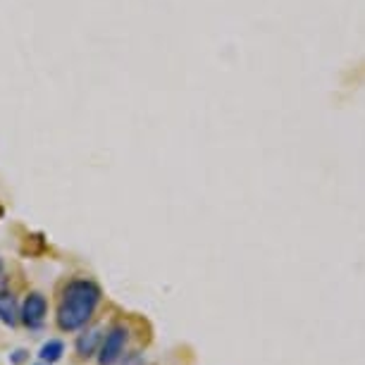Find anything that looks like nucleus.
Instances as JSON below:
<instances>
[{
    "label": "nucleus",
    "instance_id": "nucleus-1",
    "mask_svg": "<svg viewBox=\"0 0 365 365\" xmlns=\"http://www.w3.org/2000/svg\"><path fill=\"white\" fill-rule=\"evenodd\" d=\"M101 301V289L91 279H74L65 287L58 308V325L72 332L84 327Z\"/></svg>",
    "mask_w": 365,
    "mask_h": 365
},
{
    "label": "nucleus",
    "instance_id": "nucleus-2",
    "mask_svg": "<svg viewBox=\"0 0 365 365\" xmlns=\"http://www.w3.org/2000/svg\"><path fill=\"white\" fill-rule=\"evenodd\" d=\"M125 344H127L125 327L110 329V334L103 339V346H101V365H115L117 358H120L122 351H125Z\"/></svg>",
    "mask_w": 365,
    "mask_h": 365
},
{
    "label": "nucleus",
    "instance_id": "nucleus-3",
    "mask_svg": "<svg viewBox=\"0 0 365 365\" xmlns=\"http://www.w3.org/2000/svg\"><path fill=\"white\" fill-rule=\"evenodd\" d=\"M46 313H48V303H46V296L43 294H38V292H34L29 294L24 299V306H22V320H24V325H29V327H41L43 325V320H46Z\"/></svg>",
    "mask_w": 365,
    "mask_h": 365
},
{
    "label": "nucleus",
    "instance_id": "nucleus-4",
    "mask_svg": "<svg viewBox=\"0 0 365 365\" xmlns=\"http://www.w3.org/2000/svg\"><path fill=\"white\" fill-rule=\"evenodd\" d=\"M63 354H65V344L58 341V339H51V341H46L43 346H41L38 358L46 365H53V363H58L60 358H63Z\"/></svg>",
    "mask_w": 365,
    "mask_h": 365
},
{
    "label": "nucleus",
    "instance_id": "nucleus-5",
    "mask_svg": "<svg viewBox=\"0 0 365 365\" xmlns=\"http://www.w3.org/2000/svg\"><path fill=\"white\" fill-rule=\"evenodd\" d=\"M0 320L8 322L10 327L17 325L19 313H17V303L10 294H0Z\"/></svg>",
    "mask_w": 365,
    "mask_h": 365
},
{
    "label": "nucleus",
    "instance_id": "nucleus-6",
    "mask_svg": "<svg viewBox=\"0 0 365 365\" xmlns=\"http://www.w3.org/2000/svg\"><path fill=\"white\" fill-rule=\"evenodd\" d=\"M98 344H101V332L98 329H93V332H88L84 336H79V341H77V354L79 356H93L96 354V349H98Z\"/></svg>",
    "mask_w": 365,
    "mask_h": 365
},
{
    "label": "nucleus",
    "instance_id": "nucleus-7",
    "mask_svg": "<svg viewBox=\"0 0 365 365\" xmlns=\"http://www.w3.org/2000/svg\"><path fill=\"white\" fill-rule=\"evenodd\" d=\"M24 358H26V351H24V349H17L15 354H12L10 361L15 363V365H19V363H24Z\"/></svg>",
    "mask_w": 365,
    "mask_h": 365
}]
</instances>
